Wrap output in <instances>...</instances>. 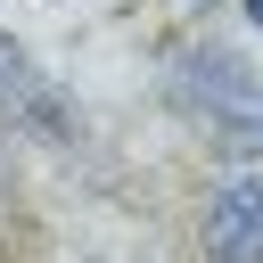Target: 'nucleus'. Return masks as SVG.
I'll return each mask as SVG.
<instances>
[{"label": "nucleus", "instance_id": "obj_2", "mask_svg": "<svg viewBox=\"0 0 263 263\" xmlns=\"http://www.w3.org/2000/svg\"><path fill=\"white\" fill-rule=\"evenodd\" d=\"M205 255L214 263H263V173H230L205 197Z\"/></svg>", "mask_w": 263, "mask_h": 263}, {"label": "nucleus", "instance_id": "obj_1", "mask_svg": "<svg viewBox=\"0 0 263 263\" xmlns=\"http://www.w3.org/2000/svg\"><path fill=\"white\" fill-rule=\"evenodd\" d=\"M164 99L205 132V148H222V156H263V74H255L238 49H222V41L181 49L173 74H164Z\"/></svg>", "mask_w": 263, "mask_h": 263}, {"label": "nucleus", "instance_id": "obj_4", "mask_svg": "<svg viewBox=\"0 0 263 263\" xmlns=\"http://www.w3.org/2000/svg\"><path fill=\"white\" fill-rule=\"evenodd\" d=\"M247 16H255V25H263V0H247Z\"/></svg>", "mask_w": 263, "mask_h": 263}, {"label": "nucleus", "instance_id": "obj_3", "mask_svg": "<svg viewBox=\"0 0 263 263\" xmlns=\"http://www.w3.org/2000/svg\"><path fill=\"white\" fill-rule=\"evenodd\" d=\"M0 123H41V132H74V115L49 99V82L33 74V58L0 33Z\"/></svg>", "mask_w": 263, "mask_h": 263}]
</instances>
